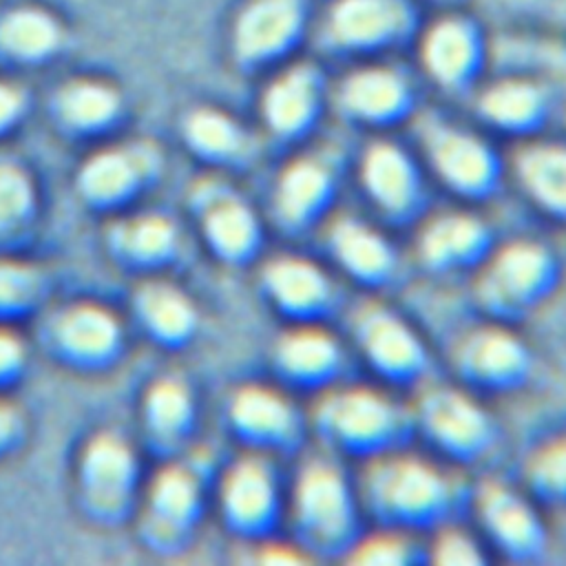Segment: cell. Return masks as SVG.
I'll return each mask as SVG.
<instances>
[{"label":"cell","mask_w":566,"mask_h":566,"mask_svg":"<svg viewBox=\"0 0 566 566\" xmlns=\"http://www.w3.org/2000/svg\"><path fill=\"white\" fill-rule=\"evenodd\" d=\"M365 502L385 520L413 524L433 517L451 495L449 478L429 460L411 453L378 451L360 473Z\"/></svg>","instance_id":"cell-1"},{"label":"cell","mask_w":566,"mask_h":566,"mask_svg":"<svg viewBox=\"0 0 566 566\" xmlns=\"http://www.w3.org/2000/svg\"><path fill=\"white\" fill-rule=\"evenodd\" d=\"M316 424L327 438L354 449L382 451L400 416L396 405L378 389L352 385L325 391L316 402Z\"/></svg>","instance_id":"cell-2"},{"label":"cell","mask_w":566,"mask_h":566,"mask_svg":"<svg viewBox=\"0 0 566 566\" xmlns=\"http://www.w3.org/2000/svg\"><path fill=\"white\" fill-rule=\"evenodd\" d=\"M294 520L310 544L327 548L347 537L352 495L343 473L327 458L307 462L294 484Z\"/></svg>","instance_id":"cell-3"},{"label":"cell","mask_w":566,"mask_h":566,"mask_svg":"<svg viewBox=\"0 0 566 566\" xmlns=\"http://www.w3.org/2000/svg\"><path fill=\"white\" fill-rule=\"evenodd\" d=\"M551 276L553 261L539 243L513 241L484 263L480 290L484 301L495 307H526L546 292Z\"/></svg>","instance_id":"cell-4"},{"label":"cell","mask_w":566,"mask_h":566,"mask_svg":"<svg viewBox=\"0 0 566 566\" xmlns=\"http://www.w3.org/2000/svg\"><path fill=\"white\" fill-rule=\"evenodd\" d=\"M424 146L436 172L462 192H480L495 177V157L489 146L462 128L431 122Z\"/></svg>","instance_id":"cell-5"},{"label":"cell","mask_w":566,"mask_h":566,"mask_svg":"<svg viewBox=\"0 0 566 566\" xmlns=\"http://www.w3.org/2000/svg\"><path fill=\"white\" fill-rule=\"evenodd\" d=\"M429 436L449 451L471 453L489 438V418L480 405L453 387H431L418 405Z\"/></svg>","instance_id":"cell-6"},{"label":"cell","mask_w":566,"mask_h":566,"mask_svg":"<svg viewBox=\"0 0 566 566\" xmlns=\"http://www.w3.org/2000/svg\"><path fill=\"white\" fill-rule=\"evenodd\" d=\"M356 334L365 356L389 376H411L420 369L422 347L411 327L382 305H360Z\"/></svg>","instance_id":"cell-7"},{"label":"cell","mask_w":566,"mask_h":566,"mask_svg":"<svg viewBox=\"0 0 566 566\" xmlns=\"http://www.w3.org/2000/svg\"><path fill=\"white\" fill-rule=\"evenodd\" d=\"M360 181L369 199L387 214H405L418 197L416 166L400 146L385 139L365 150Z\"/></svg>","instance_id":"cell-8"},{"label":"cell","mask_w":566,"mask_h":566,"mask_svg":"<svg viewBox=\"0 0 566 566\" xmlns=\"http://www.w3.org/2000/svg\"><path fill=\"white\" fill-rule=\"evenodd\" d=\"M407 22L409 9L402 0H336L327 29L343 46H374L402 33Z\"/></svg>","instance_id":"cell-9"},{"label":"cell","mask_w":566,"mask_h":566,"mask_svg":"<svg viewBox=\"0 0 566 566\" xmlns=\"http://www.w3.org/2000/svg\"><path fill=\"white\" fill-rule=\"evenodd\" d=\"M301 0H252L237 22V51L261 60L283 51L301 31Z\"/></svg>","instance_id":"cell-10"},{"label":"cell","mask_w":566,"mask_h":566,"mask_svg":"<svg viewBox=\"0 0 566 566\" xmlns=\"http://www.w3.org/2000/svg\"><path fill=\"white\" fill-rule=\"evenodd\" d=\"M332 168L325 157L298 155L285 164L274 188V208L285 226L310 221L327 201Z\"/></svg>","instance_id":"cell-11"},{"label":"cell","mask_w":566,"mask_h":566,"mask_svg":"<svg viewBox=\"0 0 566 566\" xmlns=\"http://www.w3.org/2000/svg\"><path fill=\"white\" fill-rule=\"evenodd\" d=\"M409 86L405 77L382 64L360 66L343 80L340 102L360 119L380 122L394 117L407 106Z\"/></svg>","instance_id":"cell-12"},{"label":"cell","mask_w":566,"mask_h":566,"mask_svg":"<svg viewBox=\"0 0 566 566\" xmlns=\"http://www.w3.org/2000/svg\"><path fill=\"white\" fill-rule=\"evenodd\" d=\"M520 186L544 210L566 217V146L535 142L520 146L515 155Z\"/></svg>","instance_id":"cell-13"},{"label":"cell","mask_w":566,"mask_h":566,"mask_svg":"<svg viewBox=\"0 0 566 566\" xmlns=\"http://www.w3.org/2000/svg\"><path fill=\"white\" fill-rule=\"evenodd\" d=\"M478 35L460 18H442L431 24L422 40V62L442 84L462 82L475 66Z\"/></svg>","instance_id":"cell-14"},{"label":"cell","mask_w":566,"mask_h":566,"mask_svg":"<svg viewBox=\"0 0 566 566\" xmlns=\"http://www.w3.org/2000/svg\"><path fill=\"white\" fill-rule=\"evenodd\" d=\"M318 84L310 66H290L279 73L263 95L265 122L283 135L301 130L316 111Z\"/></svg>","instance_id":"cell-15"},{"label":"cell","mask_w":566,"mask_h":566,"mask_svg":"<svg viewBox=\"0 0 566 566\" xmlns=\"http://www.w3.org/2000/svg\"><path fill=\"white\" fill-rule=\"evenodd\" d=\"M460 365L480 380H511L526 369L524 345L506 329L482 327L469 334L458 352Z\"/></svg>","instance_id":"cell-16"},{"label":"cell","mask_w":566,"mask_h":566,"mask_svg":"<svg viewBox=\"0 0 566 566\" xmlns=\"http://www.w3.org/2000/svg\"><path fill=\"white\" fill-rule=\"evenodd\" d=\"M329 245L340 265L360 279H380L394 263L387 239L352 217H343L329 226Z\"/></svg>","instance_id":"cell-17"},{"label":"cell","mask_w":566,"mask_h":566,"mask_svg":"<svg viewBox=\"0 0 566 566\" xmlns=\"http://www.w3.org/2000/svg\"><path fill=\"white\" fill-rule=\"evenodd\" d=\"M482 241L484 228L473 214L449 210L431 217L422 228L418 237V252L431 268H442L469 259L480 250Z\"/></svg>","instance_id":"cell-18"},{"label":"cell","mask_w":566,"mask_h":566,"mask_svg":"<svg viewBox=\"0 0 566 566\" xmlns=\"http://www.w3.org/2000/svg\"><path fill=\"white\" fill-rule=\"evenodd\" d=\"M265 283L276 298L290 312H310L329 298V279L314 263L303 256H279L265 270Z\"/></svg>","instance_id":"cell-19"},{"label":"cell","mask_w":566,"mask_h":566,"mask_svg":"<svg viewBox=\"0 0 566 566\" xmlns=\"http://www.w3.org/2000/svg\"><path fill=\"white\" fill-rule=\"evenodd\" d=\"M228 513L241 524H261L274 504V482L261 458H243L223 482Z\"/></svg>","instance_id":"cell-20"},{"label":"cell","mask_w":566,"mask_h":566,"mask_svg":"<svg viewBox=\"0 0 566 566\" xmlns=\"http://www.w3.org/2000/svg\"><path fill=\"white\" fill-rule=\"evenodd\" d=\"M484 524L511 551H531L539 537L537 520L526 502L502 484H484L480 493Z\"/></svg>","instance_id":"cell-21"},{"label":"cell","mask_w":566,"mask_h":566,"mask_svg":"<svg viewBox=\"0 0 566 566\" xmlns=\"http://www.w3.org/2000/svg\"><path fill=\"white\" fill-rule=\"evenodd\" d=\"M232 418L241 429L268 438H285L294 427V413L287 398L263 385H250L237 391L232 398Z\"/></svg>","instance_id":"cell-22"},{"label":"cell","mask_w":566,"mask_h":566,"mask_svg":"<svg viewBox=\"0 0 566 566\" xmlns=\"http://www.w3.org/2000/svg\"><path fill=\"white\" fill-rule=\"evenodd\" d=\"M338 354L336 338L316 325H298L279 343V360L296 378H318L332 371Z\"/></svg>","instance_id":"cell-23"},{"label":"cell","mask_w":566,"mask_h":566,"mask_svg":"<svg viewBox=\"0 0 566 566\" xmlns=\"http://www.w3.org/2000/svg\"><path fill=\"white\" fill-rule=\"evenodd\" d=\"M542 91L528 80H500L482 93V115L506 128H522L535 122L542 113Z\"/></svg>","instance_id":"cell-24"},{"label":"cell","mask_w":566,"mask_h":566,"mask_svg":"<svg viewBox=\"0 0 566 566\" xmlns=\"http://www.w3.org/2000/svg\"><path fill=\"white\" fill-rule=\"evenodd\" d=\"M117 321L95 303L75 305L62 321L66 345L80 354H99L111 349L117 338Z\"/></svg>","instance_id":"cell-25"},{"label":"cell","mask_w":566,"mask_h":566,"mask_svg":"<svg viewBox=\"0 0 566 566\" xmlns=\"http://www.w3.org/2000/svg\"><path fill=\"white\" fill-rule=\"evenodd\" d=\"M206 232L217 250L226 254H243L256 239V219L241 201L221 199L206 217Z\"/></svg>","instance_id":"cell-26"},{"label":"cell","mask_w":566,"mask_h":566,"mask_svg":"<svg viewBox=\"0 0 566 566\" xmlns=\"http://www.w3.org/2000/svg\"><path fill=\"white\" fill-rule=\"evenodd\" d=\"M142 307L150 325L166 336H181L195 318L188 298L177 287L161 281L142 290Z\"/></svg>","instance_id":"cell-27"},{"label":"cell","mask_w":566,"mask_h":566,"mask_svg":"<svg viewBox=\"0 0 566 566\" xmlns=\"http://www.w3.org/2000/svg\"><path fill=\"white\" fill-rule=\"evenodd\" d=\"M528 475L537 491L553 500H566V436H557L533 453Z\"/></svg>","instance_id":"cell-28"},{"label":"cell","mask_w":566,"mask_h":566,"mask_svg":"<svg viewBox=\"0 0 566 566\" xmlns=\"http://www.w3.org/2000/svg\"><path fill=\"white\" fill-rule=\"evenodd\" d=\"M55 24L38 11H20L4 24L2 38L20 55H40L55 42Z\"/></svg>","instance_id":"cell-29"},{"label":"cell","mask_w":566,"mask_h":566,"mask_svg":"<svg viewBox=\"0 0 566 566\" xmlns=\"http://www.w3.org/2000/svg\"><path fill=\"white\" fill-rule=\"evenodd\" d=\"M190 139L208 153H230L239 142V130L230 117L219 111L203 108L190 117Z\"/></svg>","instance_id":"cell-30"},{"label":"cell","mask_w":566,"mask_h":566,"mask_svg":"<svg viewBox=\"0 0 566 566\" xmlns=\"http://www.w3.org/2000/svg\"><path fill=\"white\" fill-rule=\"evenodd\" d=\"M88 471L93 480L102 486H113L119 484L130 469V453L126 444L111 436H102L93 440L88 447V458H86Z\"/></svg>","instance_id":"cell-31"},{"label":"cell","mask_w":566,"mask_h":566,"mask_svg":"<svg viewBox=\"0 0 566 566\" xmlns=\"http://www.w3.org/2000/svg\"><path fill=\"white\" fill-rule=\"evenodd\" d=\"M133 175L135 170L126 155L102 153L99 157H93V161L86 166L84 184L86 190H91L97 197H113L115 192L126 188Z\"/></svg>","instance_id":"cell-32"},{"label":"cell","mask_w":566,"mask_h":566,"mask_svg":"<svg viewBox=\"0 0 566 566\" xmlns=\"http://www.w3.org/2000/svg\"><path fill=\"white\" fill-rule=\"evenodd\" d=\"M66 113L80 124H97L108 119L117 106V97L111 88L99 84L73 86L64 99Z\"/></svg>","instance_id":"cell-33"},{"label":"cell","mask_w":566,"mask_h":566,"mask_svg":"<svg viewBox=\"0 0 566 566\" xmlns=\"http://www.w3.org/2000/svg\"><path fill=\"white\" fill-rule=\"evenodd\" d=\"M188 394L175 380H161L150 389L148 409L157 424L161 427H177L184 422L188 413Z\"/></svg>","instance_id":"cell-34"},{"label":"cell","mask_w":566,"mask_h":566,"mask_svg":"<svg viewBox=\"0 0 566 566\" xmlns=\"http://www.w3.org/2000/svg\"><path fill=\"white\" fill-rule=\"evenodd\" d=\"M31 203V181L15 166H0V223H9L27 212Z\"/></svg>","instance_id":"cell-35"},{"label":"cell","mask_w":566,"mask_h":566,"mask_svg":"<svg viewBox=\"0 0 566 566\" xmlns=\"http://www.w3.org/2000/svg\"><path fill=\"white\" fill-rule=\"evenodd\" d=\"M192 495H195V484L184 471L170 469L157 478L155 497H157V506H161L166 513L170 515L186 513L192 504Z\"/></svg>","instance_id":"cell-36"},{"label":"cell","mask_w":566,"mask_h":566,"mask_svg":"<svg viewBox=\"0 0 566 566\" xmlns=\"http://www.w3.org/2000/svg\"><path fill=\"white\" fill-rule=\"evenodd\" d=\"M431 555L440 564L480 562L478 546L473 544V539L467 533H462V528H455V526L440 528V533L436 535V539L431 544Z\"/></svg>","instance_id":"cell-37"},{"label":"cell","mask_w":566,"mask_h":566,"mask_svg":"<svg viewBox=\"0 0 566 566\" xmlns=\"http://www.w3.org/2000/svg\"><path fill=\"white\" fill-rule=\"evenodd\" d=\"M128 234H130V245L135 250L144 252V254H155V252H161L168 248V243L172 239V228L164 217L148 214V217L137 219L128 228Z\"/></svg>","instance_id":"cell-38"},{"label":"cell","mask_w":566,"mask_h":566,"mask_svg":"<svg viewBox=\"0 0 566 566\" xmlns=\"http://www.w3.org/2000/svg\"><path fill=\"white\" fill-rule=\"evenodd\" d=\"M354 559L358 562H371V564H385V562H402L405 559V542L400 535H389V533H378L374 537H367L360 542L356 548Z\"/></svg>","instance_id":"cell-39"},{"label":"cell","mask_w":566,"mask_h":566,"mask_svg":"<svg viewBox=\"0 0 566 566\" xmlns=\"http://www.w3.org/2000/svg\"><path fill=\"white\" fill-rule=\"evenodd\" d=\"M33 283V272L22 263L0 261V303L22 298Z\"/></svg>","instance_id":"cell-40"},{"label":"cell","mask_w":566,"mask_h":566,"mask_svg":"<svg viewBox=\"0 0 566 566\" xmlns=\"http://www.w3.org/2000/svg\"><path fill=\"white\" fill-rule=\"evenodd\" d=\"M20 356H22L20 340L11 332L0 329V371L15 365L20 360Z\"/></svg>","instance_id":"cell-41"},{"label":"cell","mask_w":566,"mask_h":566,"mask_svg":"<svg viewBox=\"0 0 566 566\" xmlns=\"http://www.w3.org/2000/svg\"><path fill=\"white\" fill-rule=\"evenodd\" d=\"M18 93L4 84H0V124H4L7 119H11V115L18 108Z\"/></svg>","instance_id":"cell-42"},{"label":"cell","mask_w":566,"mask_h":566,"mask_svg":"<svg viewBox=\"0 0 566 566\" xmlns=\"http://www.w3.org/2000/svg\"><path fill=\"white\" fill-rule=\"evenodd\" d=\"M11 427H13V409L0 400V440L7 438Z\"/></svg>","instance_id":"cell-43"}]
</instances>
